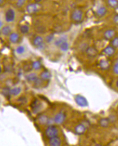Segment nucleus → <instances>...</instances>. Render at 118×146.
<instances>
[{"instance_id": "a878e982", "label": "nucleus", "mask_w": 118, "mask_h": 146, "mask_svg": "<svg viewBox=\"0 0 118 146\" xmlns=\"http://www.w3.org/2000/svg\"><path fill=\"white\" fill-rule=\"evenodd\" d=\"M60 47L61 50L63 51V52H66V51H67L69 48V45L67 42H64L60 45Z\"/></svg>"}, {"instance_id": "c85d7f7f", "label": "nucleus", "mask_w": 118, "mask_h": 146, "mask_svg": "<svg viewBox=\"0 0 118 146\" xmlns=\"http://www.w3.org/2000/svg\"><path fill=\"white\" fill-rule=\"evenodd\" d=\"M111 43H112V45L113 46V47L114 48V47H118V37H116V38H114L112 42H111Z\"/></svg>"}, {"instance_id": "cd10ccee", "label": "nucleus", "mask_w": 118, "mask_h": 146, "mask_svg": "<svg viewBox=\"0 0 118 146\" xmlns=\"http://www.w3.org/2000/svg\"><path fill=\"white\" fill-rule=\"evenodd\" d=\"M25 51V48L22 46H20L16 48V52L19 54H23Z\"/></svg>"}, {"instance_id": "473e14b6", "label": "nucleus", "mask_w": 118, "mask_h": 146, "mask_svg": "<svg viewBox=\"0 0 118 146\" xmlns=\"http://www.w3.org/2000/svg\"><path fill=\"white\" fill-rule=\"evenodd\" d=\"M114 23L117 25H118V14L115 15L113 18Z\"/></svg>"}, {"instance_id": "6e6552de", "label": "nucleus", "mask_w": 118, "mask_h": 146, "mask_svg": "<svg viewBox=\"0 0 118 146\" xmlns=\"http://www.w3.org/2000/svg\"><path fill=\"white\" fill-rule=\"evenodd\" d=\"M49 146H61V140L57 136L49 138Z\"/></svg>"}, {"instance_id": "72a5a7b5", "label": "nucleus", "mask_w": 118, "mask_h": 146, "mask_svg": "<svg viewBox=\"0 0 118 146\" xmlns=\"http://www.w3.org/2000/svg\"><path fill=\"white\" fill-rule=\"evenodd\" d=\"M2 25H3L2 22L1 21H0V29H1V28L2 26Z\"/></svg>"}, {"instance_id": "f704fd0d", "label": "nucleus", "mask_w": 118, "mask_h": 146, "mask_svg": "<svg viewBox=\"0 0 118 146\" xmlns=\"http://www.w3.org/2000/svg\"><path fill=\"white\" fill-rule=\"evenodd\" d=\"M2 68H1V66H0V74H1V73L2 72Z\"/></svg>"}, {"instance_id": "f3484780", "label": "nucleus", "mask_w": 118, "mask_h": 146, "mask_svg": "<svg viewBox=\"0 0 118 146\" xmlns=\"http://www.w3.org/2000/svg\"><path fill=\"white\" fill-rule=\"evenodd\" d=\"M21 92V88L20 87H14V88L11 89L10 90V94H11L13 96H16L20 93Z\"/></svg>"}, {"instance_id": "4c0bfd02", "label": "nucleus", "mask_w": 118, "mask_h": 146, "mask_svg": "<svg viewBox=\"0 0 118 146\" xmlns=\"http://www.w3.org/2000/svg\"><path fill=\"white\" fill-rule=\"evenodd\" d=\"M3 2V1H1V0H0V4H2Z\"/></svg>"}, {"instance_id": "2f4dec72", "label": "nucleus", "mask_w": 118, "mask_h": 146, "mask_svg": "<svg viewBox=\"0 0 118 146\" xmlns=\"http://www.w3.org/2000/svg\"><path fill=\"white\" fill-rule=\"evenodd\" d=\"M113 71L115 74L118 75V63H116L114 65V68H113Z\"/></svg>"}, {"instance_id": "f257e3e1", "label": "nucleus", "mask_w": 118, "mask_h": 146, "mask_svg": "<svg viewBox=\"0 0 118 146\" xmlns=\"http://www.w3.org/2000/svg\"><path fill=\"white\" fill-rule=\"evenodd\" d=\"M58 133V130L56 127L54 126H50L46 129L45 131V135L48 138H51L57 136Z\"/></svg>"}, {"instance_id": "f8f14e48", "label": "nucleus", "mask_w": 118, "mask_h": 146, "mask_svg": "<svg viewBox=\"0 0 118 146\" xmlns=\"http://www.w3.org/2000/svg\"><path fill=\"white\" fill-rule=\"evenodd\" d=\"M104 52L108 56L111 57L114 55L115 52V48L113 46H107L104 50Z\"/></svg>"}, {"instance_id": "dca6fc26", "label": "nucleus", "mask_w": 118, "mask_h": 146, "mask_svg": "<svg viewBox=\"0 0 118 146\" xmlns=\"http://www.w3.org/2000/svg\"><path fill=\"white\" fill-rule=\"evenodd\" d=\"M100 66L103 70H107L110 67L109 63L106 60H101L100 61Z\"/></svg>"}, {"instance_id": "7c9ffc66", "label": "nucleus", "mask_w": 118, "mask_h": 146, "mask_svg": "<svg viewBox=\"0 0 118 146\" xmlns=\"http://www.w3.org/2000/svg\"><path fill=\"white\" fill-rule=\"evenodd\" d=\"M25 1H24V0H20V1H18L17 2L16 5L19 7H21L25 4Z\"/></svg>"}, {"instance_id": "0eeeda50", "label": "nucleus", "mask_w": 118, "mask_h": 146, "mask_svg": "<svg viewBox=\"0 0 118 146\" xmlns=\"http://www.w3.org/2000/svg\"><path fill=\"white\" fill-rule=\"evenodd\" d=\"M66 115L63 113H57L54 117V123L58 124V125H60L63 123L66 119Z\"/></svg>"}, {"instance_id": "c9c22d12", "label": "nucleus", "mask_w": 118, "mask_h": 146, "mask_svg": "<svg viewBox=\"0 0 118 146\" xmlns=\"http://www.w3.org/2000/svg\"><path fill=\"white\" fill-rule=\"evenodd\" d=\"M116 86L118 87V80H117V81L116 82Z\"/></svg>"}, {"instance_id": "412c9836", "label": "nucleus", "mask_w": 118, "mask_h": 146, "mask_svg": "<svg viewBox=\"0 0 118 146\" xmlns=\"http://www.w3.org/2000/svg\"><path fill=\"white\" fill-rule=\"evenodd\" d=\"M109 124V120L108 119L104 118L100 120V125L102 127H107Z\"/></svg>"}, {"instance_id": "1a4fd4ad", "label": "nucleus", "mask_w": 118, "mask_h": 146, "mask_svg": "<svg viewBox=\"0 0 118 146\" xmlns=\"http://www.w3.org/2000/svg\"><path fill=\"white\" fill-rule=\"evenodd\" d=\"M33 43H34V45L36 47H38L40 49H42L44 47L43 40L42 38L40 36H36L34 40Z\"/></svg>"}, {"instance_id": "bb28decb", "label": "nucleus", "mask_w": 118, "mask_h": 146, "mask_svg": "<svg viewBox=\"0 0 118 146\" xmlns=\"http://www.w3.org/2000/svg\"><path fill=\"white\" fill-rule=\"evenodd\" d=\"M29 31V27L27 25L22 26L20 28V31L22 34H26Z\"/></svg>"}, {"instance_id": "4468645a", "label": "nucleus", "mask_w": 118, "mask_h": 146, "mask_svg": "<svg viewBox=\"0 0 118 146\" xmlns=\"http://www.w3.org/2000/svg\"><path fill=\"white\" fill-rule=\"evenodd\" d=\"M9 40L12 43H16L19 41V36L17 33H11V34L9 36Z\"/></svg>"}, {"instance_id": "c756f323", "label": "nucleus", "mask_w": 118, "mask_h": 146, "mask_svg": "<svg viewBox=\"0 0 118 146\" xmlns=\"http://www.w3.org/2000/svg\"><path fill=\"white\" fill-rule=\"evenodd\" d=\"M54 39V35L52 34L49 35L46 37V41L47 42H50Z\"/></svg>"}, {"instance_id": "9d476101", "label": "nucleus", "mask_w": 118, "mask_h": 146, "mask_svg": "<svg viewBox=\"0 0 118 146\" xmlns=\"http://www.w3.org/2000/svg\"><path fill=\"white\" fill-rule=\"evenodd\" d=\"M86 130V128L85 126L82 124H80L75 127V132L78 135H82L85 133Z\"/></svg>"}, {"instance_id": "4be33fe9", "label": "nucleus", "mask_w": 118, "mask_h": 146, "mask_svg": "<svg viewBox=\"0 0 118 146\" xmlns=\"http://www.w3.org/2000/svg\"><path fill=\"white\" fill-rule=\"evenodd\" d=\"M67 39L64 37H61L57 39L55 42V45L57 46H60V45L64 42H66Z\"/></svg>"}, {"instance_id": "20e7f679", "label": "nucleus", "mask_w": 118, "mask_h": 146, "mask_svg": "<svg viewBox=\"0 0 118 146\" xmlns=\"http://www.w3.org/2000/svg\"><path fill=\"white\" fill-rule=\"evenodd\" d=\"M72 19L76 22H79L81 21L83 18V13L80 10L77 9L74 11L71 15Z\"/></svg>"}, {"instance_id": "393cba45", "label": "nucleus", "mask_w": 118, "mask_h": 146, "mask_svg": "<svg viewBox=\"0 0 118 146\" xmlns=\"http://www.w3.org/2000/svg\"><path fill=\"white\" fill-rule=\"evenodd\" d=\"M108 3L112 8H116L118 5V1L116 0H109L108 1Z\"/></svg>"}, {"instance_id": "e433bc0d", "label": "nucleus", "mask_w": 118, "mask_h": 146, "mask_svg": "<svg viewBox=\"0 0 118 146\" xmlns=\"http://www.w3.org/2000/svg\"><path fill=\"white\" fill-rule=\"evenodd\" d=\"M95 146H102V145L100 144H96Z\"/></svg>"}, {"instance_id": "a211bd4d", "label": "nucleus", "mask_w": 118, "mask_h": 146, "mask_svg": "<svg viewBox=\"0 0 118 146\" xmlns=\"http://www.w3.org/2000/svg\"><path fill=\"white\" fill-rule=\"evenodd\" d=\"M11 32V30L10 27L8 26H4L2 29V33L3 35L5 36H8L9 35H10Z\"/></svg>"}, {"instance_id": "f03ea898", "label": "nucleus", "mask_w": 118, "mask_h": 146, "mask_svg": "<svg viewBox=\"0 0 118 146\" xmlns=\"http://www.w3.org/2000/svg\"><path fill=\"white\" fill-rule=\"evenodd\" d=\"M42 108V103L38 99L34 100L31 104V109L35 114L39 113L41 110Z\"/></svg>"}, {"instance_id": "aec40b11", "label": "nucleus", "mask_w": 118, "mask_h": 146, "mask_svg": "<svg viewBox=\"0 0 118 146\" xmlns=\"http://www.w3.org/2000/svg\"><path fill=\"white\" fill-rule=\"evenodd\" d=\"M107 12V10L105 7H100V8H99L98 9V10L97 11V13L99 16H103L105 15H106Z\"/></svg>"}, {"instance_id": "b1692460", "label": "nucleus", "mask_w": 118, "mask_h": 146, "mask_svg": "<svg viewBox=\"0 0 118 146\" xmlns=\"http://www.w3.org/2000/svg\"><path fill=\"white\" fill-rule=\"evenodd\" d=\"M41 66H42L41 63L39 61H35L33 62L32 64L33 68L36 70H40L41 68Z\"/></svg>"}, {"instance_id": "6ab92c4d", "label": "nucleus", "mask_w": 118, "mask_h": 146, "mask_svg": "<svg viewBox=\"0 0 118 146\" xmlns=\"http://www.w3.org/2000/svg\"><path fill=\"white\" fill-rule=\"evenodd\" d=\"M40 77L43 80H48L51 77V75L48 71H45L41 73Z\"/></svg>"}, {"instance_id": "39448f33", "label": "nucleus", "mask_w": 118, "mask_h": 146, "mask_svg": "<svg viewBox=\"0 0 118 146\" xmlns=\"http://www.w3.org/2000/svg\"><path fill=\"white\" fill-rule=\"evenodd\" d=\"M75 100L76 104L81 107H85L88 105V102L87 99L81 95H77L75 97Z\"/></svg>"}, {"instance_id": "2eb2a0df", "label": "nucleus", "mask_w": 118, "mask_h": 146, "mask_svg": "<svg viewBox=\"0 0 118 146\" xmlns=\"http://www.w3.org/2000/svg\"><path fill=\"white\" fill-rule=\"evenodd\" d=\"M26 78L29 82H35L37 79H38V76L35 73H32L26 76Z\"/></svg>"}, {"instance_id": "9b49d317", "label": "nucleus", "mask_w": 118, "mask_h": 146, "mask_svg": "<svg viewBox=\"0 0 118 146\" xmlns=\"http://www.w3.org/2000/svg\"><path fill=\"white\" fill-rule=\"evenodd\" d=\"M115 32L113 30H108L104 33V37L107 40H110L113 38Z\"/></svg>"}, {"instance_id": "ddd939ff", "label": "nucleus", "mask_w": 118, "mask_h": 146, "mask_svg": "<svg viewBox=\"0 0 118 146\" xmlns=\"http://www.w3.org/2000/svg\"><path fill=\"white\" fill-rule=\"evenodd\" d=\"M49 120L50 118H49L47 116L42 115L39 117V121L42 125H48Z\"/></svg>"}, {"instance_id": "423d86ee", "label": "nucleus", "mask_w": 118, "mask_h": 146, "mask_svg": "<svg viewBox=\"0 0 118 146\" xmlns=\"http://www.w3.org/2000/svg\"><path fill=\"white\" fill-rule=\"evenodd\" d=\"M5 20L8 23H11V22L14 21L15 18V13L13 9H9L7 11L5 15Z\"/></svg>"}, {"instance_id": "5701e85b", "label": "nucleus", "mask_w": 118, "mask_h": 146, "mask_svg": "<svg viewBox=\"0 0 118 146\" xmlns=\"http://www.w3.org/2000/svg\"><path fill=\"white\" fill-rule=\"evenodd\" d=\"M87 53L90 56H94L97 54V51L93 47H89L87 49Z\"/></svg>"}, {"instance_id": "7ed1b4c3", "label": "nucleus", "mask_w": 118, "mask_h": 146, "mask_svg": "<svg viewBox=\"0 0 118 146\" xmlns=\"http://www.w3.org/2000/svg\"><path fill=\"white\" fill-rule=\"evenodd\" d=\"M41 8L40 4L38 3H31L29 4L27 7V10L30 14H33L38 12Z\"/></svg>"}]
</instances>
